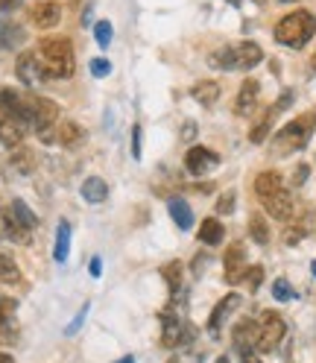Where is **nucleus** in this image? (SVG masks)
<instances>
[{"instance_id":"obj_1","label":"nucleus","mask_w":316,"mask_h":363,"mask_svg":"<svg viewBox=\"0 0 316 363\" xmlns=\"http://www.w3.org/2000/svg\"><path fill=\"white\" fill-rule=\"evenodd\" d=\"M33 53H35V62L41 67L44 79H67L77 71L74 44L67 38H44Z\"/></svg>"},{"instance_id":"obj_2","label":"nucleus","mask_w":316,"mask_h":363,"mask_svg":"<svg viewBox=\"0 0 316 363\" xmlns=\"http://www.w3.org/2000/svg\"><path fill=\"white\" fill-rule=\"evenodd\" d=\"M316 33V18L310 12H290L276 24V41H281L284 48L299 50L313 38Z\"/></svg>"},{"instance_id":"obj_3","label":"nucleus","mask_w":316,"mask_h":363,"mask_svg":"<svg viewBox=\"0 0 316 363\" xmlns=\"http://www.w3.org/2000/svg\"><path fill=\"white\" fill-rule=\"evenodd\" d=\"M264 50L255 41H240L232 44V48H222L211 56V65L220 67V71H252L255 65H261Z\"/></svg>"},{"instance_id":"obj_4","label":"nucleus","mask_w":316,"mask_h":363,"mask_svg":"<svg viewBox=\"0 0 316 363\" xmlns=\"http://www.w3.org/2000/svg\"><path fill=\"white\" fill-rule=\"evenodd\" d=\"M316 118L313 115H302L296 121H290L284 129L276 132L273 138V155H290V152H299L302 147H307L310 135H313Z\"/></svg>"},{"instance_id":"obj_5","label":"nucleus","mask_w":316,"mask_h":363,"mask_svg":"<svg viewBox=\"0 0 316 363\" xmlns=\"http://www.w3.org/2000/svg\"><path fill=\"white\" fill-rule=\"evenodd\" d=\"M287 325L276 311H264L261 320H258V352H276V346L284 340Z\"/></svg>"},{"instance_id":"obj_6","label":"nucleus","mask_w":316,"mask_h":363,"mask_svg":"<svg viewBox=\"0 0 316 363\" xmlns=\"http://www.w3.org/2000/svg\"><path fill=\"white\" fill-rule=\"evenodd\" d=\"M0 111H4L9 121H15L21 126H30V97H21L18 91L0 88Z\"/></svg>"},{"instance_id":"obj_7","label":"nucleus","mask_w":316,"mask_h":363,"mask_svg":"<svg viewBox=\"0 0 316 363\" xmlns=\"http://www.w3.org/2000/svg\"><path fill=\"white\" fill-rule=\"evenodd\" d=\"M59 118V106L47 97H30V126L41 132H47Z\"/></svg>"},{"instance_id":"obj_8","label":"nucleus","mask_w":316,"mask_h":363,"mask_svg":"<svg viewBox=\"0 0 316 363\" xmlns=\"http://www.w3.org/2000/svg\"><path fill=\"white\" fill-rule=\"evenodd\" d=\"M185 337H191V331H188V325L182 323V316H176L170 308L162 311V343H164L167 349H176V346L188 343Z\"/></svg>"},{"instance_id":"obj_9","label":"nucleus","mask_w":316,"mask_h":363,"mask_svg":"<svg viewBox=\"0 0 316 363\" xmlns=\"http://www.w3.org/2000/svg\"><path fill=\"white\" fill-rule=\"evenodd\" d=\"M217 164H220V155L214 150H208V147H191L188 155H185V167H188L191 176H205Z\"/></svg>"},{"instance_id":"obj_10","label":"nucleus","mask_w":316,"mask_h":363,"mask_svg":"<svg viewBox=\"0 0 316 363\" xmlns=\"http://www.w3.org/2000/svg\"><path fill=\"white\" fill-rule=\"evenodd\" d=\"M246 269H249V264H246V246L243 243H232L229 252H225V281L229 284H240Z\"/></svg>"},{"instance_id":"obj_11","label":"nucleus","mask_w":316,"mask_h":363,"mask_svg":"<svg viewBox=\"0 0 316 363\" xmlns=\"http://www.w3.org/2000/svg\"><path fill=\"white\" fill-rule=\"evenodd\" d=\"M261 202H264V208H266L269 217H276V220H281V223L293 220V196H290L284 188L276 191V194H269V196H264Z\"/></svg>"},{"instance_id":"obj_12","label":"nucleus","mask_w":316,"mask_h":363,"mask_svg":"<svg viewBox=\"0 0 316 363\" xmlns=\"http://www.w3.org/2000/svg\"><path fill=\"white\" fill-rule=\"evenodd\" d=\"M258 94H261V85L255 79H246L243 88H240V94H237V103H235V111L240 118H249L252 111L258 108Z\"/></svg>"},{"instance_id":"obj_13","label":"nucleus","mask_w":316,"mask_h":363,"mask_svg":"<svg viewBox=\"0 0 316 363\" xmlns=\"http://www.w3.org/2000/svg\"><path fill=\"white\" fill-rule=\"evenodd\" d=\"M15 74H18V79L24 82V85H38V82H44L41 67H38V62H35V53H21V56H18V65H15Z\"/></svg>"},{"instance_id":"obj_14","label":"nucleus","mask_w":316,"mask_h":363,"mask_svg":"<svg viewBox=\"0 0 316 363\" xmlns=\"http://www.w3.org/2000/svg\"><path fill=\"white\" fill-rule=\"evenodd\" d=\"M237 305H240V296H237V293H229V296H222V299L217 302V308L211 311V320H208V331H211L214 337L220 334V325L229 320V313H232Z\"/></svg>"},{"instance_id":"obj_15","label":"nucleus","mask_w":316,"mask_h":363,"mask_svg":"<svg viewBox=\"0 0 316 363\" xmlns=\"http://www.w3.org/2000/svg\"><path fill=\"white\" fill-rule=\"evenodd\" d=\"M59 21H62V6L53 4V0H47V4H38V6L33 9V24L41 27V30L56 27Z\"/></svg>"},{"instance_id":"obj_16","label":"nucleus","mask_w":316,"mask_h":363,"mask_svg":"<svg viewBox=\"0 0 316 363\" xmlns=\"http://www.w3.org/2000/svg\"><path fill=\"white\" fill-rule=\"evenodd\" d=\"M0 225H4V238L15 240V243H30V229H24V225L15 220L12 208H4V211H0Z\"/></svg>"},{"instance_id":"obj_17","label":"nucleus","mask_w":316,"mask_h":363,"mask_svg":"<svg viewBox=\"0 0 316 363\" xmlns=\"http://www.w3.org/2000/svg\"><path fill=\"white\" fill-rule=\"evenodd\" d=\"M9 162H12V167H15L21 176H33L35 167H38V155H35V150H30V147H15Z\"/></svg>"},{"instance_id":"obj_18","label":"nucleus","mask_w":316,"mask_h":363,"mask_svg":"<svg viewBox=\"0 0 316 363\" xmlns=\"http://www.w3.org/2000/svg\"><path fill=\"white\" fill-rule=\"evenodd\" d=\"M108 196V185L100 179V176H88L82 182V199L85 202H91V206H100V202H106Z\"/></svg>"},{"instance_id":"obj_19","label":"nucleus","mask_w":316,"mask_h":363,"mask_svg":"<svg viewBox=\"0 0 316 363\" xmlns=\"http://www.w3.org/2000/svg\"><path fill=\"white\" fill-rule=\"evenodd\" d=\"M56 141H59L62 147H79V144L85 141V129H82L79 123H74V121H64V123H59Z\"/></svg>"},{"instance_id":"obj_20","label":"nucleus","mask_w":316,"mask_h":363,"mask_svg":"<svg viewBox=\"0 0 316 363\" xmlns=\"http://www.w3.org/2000/svg\"><path fill=\"white\" fill-rule=\"evenodd\" d=\"M313 223H316V217H313V211L307 208V211H305V214H302L296 223H293V229L287 232V238H284V240H287L290 246H293V243H299L302 238H307V235L313 232Z\"/></svg>"},{"instance_id":"obj_21","label":"nucleus","mask_w":316,"mask_h":363,"mask_svg":"<svg viewBox=\"0 0 316 363\" xmlns=\"http://www.w3.org/2000/svg\"><path fill=\"white\" fill-rule=\"evenodd\" d=\"M170 217H173V223L179 225V229H191V225H193V211H191V206H188V202L185 199H170Z\"/></svg>"},{"instance_id":"obj_22","label":"nucleus","mask_w":316,"mask_h":363,"mask_svg":"<svg viewBox=\"0 0 316 363\" xmlns=\"http://www.w3.org/2000/svg\"><path fill=\"white\" fill-rule=\"evenodd\" d=\"M191 97L199 103V106H214L217 103V97H220V85L217 82H196L193 88H191Z\"/></svg>"},{"instance_id":"obj_23","label":"nucleus","mask_w":316,"mask_h":363,"mask_svg":"<svg viewBox=\"0 0 316 363\" xmlns=\"http://www.w3.org/2000/svg\"><path fill=\"white\" fill-rule=\"evenodd\" d=\"M222 235H225L222 223H220V220H214V217H208L205 223L199 225V240L205 243V246H217V243L222 240Z\"/></svg>"},{"instance_id":"obj_24","label":"nucleus","mask_w":316,"mask_h":363,"mask_svg":"<svg viewBox=\"0 0 316 363\" xmlns=\"http://www.w3.org/2000/svg\"><path fill=\"white\" fill-rule=\"evenodd\" d=\"M67 249H71V223H59V229H56V246H53V258L59 264H64L67 258Z\"/></svg>"},{"instance_id":"obj_25","label":"nucleus","mask_w":316,"mask_h":363,"mask_svg":"<svg viewBox=\"0 0 316 363\" xmlns=\"http://www.w3.org/2000/svg\"><path fill=\"white\" fill-rule=\"evenodd\" d=\"M284 185H281V176L278 173H273V170H266V173H261L258 179H255V194L264 199V196H269V194H276V191H281Z\"/></svg>"},{"instance_id":"obj_26","label":"nucleus","mask_w":316,"mask_h":363,"mask_svg":"<svg viewBox=\"0 0 316 363\" xmlns=\"http://www.w3.org/2000/svg\"><path fill=\"white\" fill-rule=\"evenodd\" d=\"M276 115H278V108L273 106V108H269L266 115L261 118V123H255V129L249 132V141H252V144H264V141H266V135H269V129H273Z\"/></svg>"},{"instance_id":"obj_27","label":"nucleus","mask_w":316,"mask_h":363,"mask_svg":"<svg viewBox=\"0 0 316 363\" xmlns=\"http://www.w3.org/2000/svg\"><path fill=\"white\" fill-rule=\"evenodd\" d=\"M21 281V269L12 261V255L0 252V284H18Z\"/></svg>"},{"instance_id":"obj_28","label":"nucleus","mask_w":316,"mask_h":363,"mask_svg":"<svg viewBox=\"0 0 316 363\" xmlns=\"http://www.w3.org/2000/svg\"><path fill=\"white\" fill-rule=\"evenodd\" d=\"M9 208H12L15 220H18L21 225H24V229H30V232H33V229H35V225H38V217H35V214H33V211L27 208V202H24V199H15V202H12V206H9Z\"/></svg>"},{"instance_id":"obj_29","label":"nucleus","mask_w":316,"mask_h":363,"mask_svg":"<svg viewBox=\"0 0 316 363\" xmlns=\"http://www.w3.org/2000/svg\"><path fill=\"white\" fill-rule=\"evenodd\" d=\"M24 41V30H21L18 24H9V21H4L0 24V48H15V44Z\"/></svg>"},{"instance_id":"obj_30","label":"nucleus","mask_w":316,"mask_h":363,"mask_svg":"<svg viewBox=\"0 0 316 363\" xmlns=\"http://www.w3.org/2000/svg\"><path fill=\"white\" fill-rule=\"evenodd\" d=\"M21 138H24V126L21 123H15V121L0 123V141H4L6 147H18Z\"/></svg>"},{"instance_id":"obj_31","label":"nucleus","mask_w":316,"mask_h":363,"mask_svg":"<svg viewBox=\"0 0 316 363\" xmlns=\"http://www.w3.org/2000/svg\"><path fill=\"white\" fill-rule=\"evenodd\" d=\"M249 235H252V240L261 243V246L269 243V225L264 223L261 214H252V220H249Z\"/></svg>"},{"instance_id":"obj_32","label":"nucleus","mask_w":316,"mask_h":363,"mask_svg":"<svg viewBox=\"0 0 316 363\" xmlns=\"http://www.w3.org/2000/svg\"><path fill=\"white\" fill-rule=\"evenodd\" d=\"M164 279H167L170 290H173V293H179V287H182V264H179V261L167 264V267H164Z\"/></svg>"},{"instance_id":"obj_33","label":"nucleus","mask_w":316,"mask_h":363,"mask_svg":"<svg viewBox=\"0 0 316 363\" xmlns=\"http://www.w3.org/2000/svg\"><path fill=\"white\" fill-rule=\"evenodd\" d=\"M261 281H264V267H249L246 269V276H243V284L249 287L252 293L261 287Z\"/></svg>"},{"instance_id":"obj_34","label":"nucleus","mask_w":316,"mask_h":363,"mask_svg":"<svg viewBox=\"0 0 316 363\" xmlns=\"http://www.w3.org/2000/svg\"><path fill=\"white\" fill-rule=\"evenodd\" d=\"M273 296L278 299V302H290L296 293H293V287H290V281H284V279H276V284H273Z\"/></svg>"},{"instance_id":"obj_35","label":"nucleus","mask_w":316,"mask_h":363,"mask_svg":"<svg viewBox=\"0 0 316 363\" xmlns=\"http://www.w3.org/2000/svg\"><path fill=\"white\" fill-rule=\"evenodd\" d=\"M94 38L100 48H108V41H111V24L108 21H97V27H94Z\"/></svg>"},{"instance_id":"obj_36","label":"nucleus","mask_w":316,"mask_h":363,"mask_svg":"<svg viewBox=\"0 0 316 363\" xmlns=\"http://www.w3.org/2000/svg\"><path fill=\"white\" fill-rule=\"evenodd\" d=\"M15 313V299H6V296H0V328H4L9 323V316Z\"/></svg>"},{"instance_id":"obj_37","label":"nucleus","mask_w":316,"mask_h":363,"mask_svg":"<svg viewBox=\"0 0 316 363\" xmlns=\"http://www.w3.org/2000/svg\"><path fill=\"white\" fill-rule=\"evenodd\" d=\"M91 74H94V77H108V74H111V62L103 59V56L91 59Z\"/></svg>"},{"instance_id":"obj_38","label":"nucleus","mask_w":316,"mask_h":363,"mask_svg":"<svg viewBox=\"0 0 316 363\" xmlns=\"http://www.w3.org/2000/svg\"><path fill=\"white\" fill-rule=\"evenodd\" d=\"M232 211H235V194L229 191L217 199V214H232Z\"/></svg>"},{"instance_id":"obj_39","label":"nucleus","mask_w":316,"mask_h":363,"mask_svg":"<svg viewBox=\"0 0 316 363\" xmlns=\"http://www.w3.org/2000/svg\"><path fill=\"white\" fill-rule=\"evenodd\" d=\"M132 155H135V162L141 158V126L132 129Z\"/></svg>"},{"instance_id":"obj_40","label":"nucleus","mask_w":316,"mask_h":363,"mask_svg":"<svg viewBox=\"0 0 316 363\" xmlns=\"http://www.w3.org/2000/svg\"><path fill=\"white\" fill-rule=\"evenodd\" d=\"M237 352H240L243 363H261V357H258V349H252V346H243V349H237Z\"/></svg>"},{"instance_id":"obj_41","label":"nucleus","mask_w":316,"mask_h":363,"mask_svg":"<svg viewBox=\"0 0 316 363\" xmlns=\"http://www.w3.org/2000/svg\"><path fill=\"white\" fill-rule=\"evenodd\" d=\"M307 173H310V167H307V164H299L296 170H293V182H296V185H305Z\"/></svg>"},{"instance_id":"obj_42","label":"nucleus","mask_w":316,"mask_h":363,"mask_svg":"<svg viewBox=\"0 0 316 363\" xmlns=\"http://www.w3.org/2000/svg\"><path fill=\"white\" fill-rule=\"evenodd\" d=\"M85 313H88V305H82V311L77 313V320L71 323V325H67V334H77V328L82 325V320H85Z\"/></svg>"},{"instance_id":"obj_43","label":"nucleus","mask_w":316,"mask_h":363,"mask_svg":"<svg viewBox=\"0 0 316 363\" xmlns=\"http://www.w3.org/2000/svg\"><path fill=\"white\" fill-rule=\"evenodd\" d=\"M18 6V0H0V12H9Z\"/></svg>"},{"instance_id":"obj_44","label":"nucleus","mask_w":316,"mask_h":363,"mask_svg":"<svg viewBox=\"0 0 316 363\" xmlns=\"http://www.w3.org/2000/svg\"><path fill=\"white\" fill-rule=\"evenodd\" d=\"M100 267H103V261H100V258H94V261H91V276H94V279H97V276H100V272H103Z\"/></svg>"},{"instance_id":"obj_45","label":"nucleus","mask_w":316,"mask_h":363,"mask_svg":"<svg viewBox=\"0 0 316 363\" xmlns=\"http://www.w3.org/2000/svg\"><path fill=\"white\" fill-rule=\"evenodd\" d=\"M196 135V123H185V138H193Z\"/></svg>"},{"instance_id":"obj_46","label":"nucleus","mask_w":316,"mask_h":363,"mask_svg":"<svg viewBox=\"0 0 316 363\" xmlns=\"http://www.w3.org/2000/svg\"><path fill=\"white\" fill-rule=\"evenodd\" d=\"M0 363H15V360H12L9 354H4V352H0Z\"/></svg>"},{"instance_id":"obj_47","label":"nucleus","mask_w":316,"mask_h":363,"mask_svg":"<svg viewBox=\"0 0 316 363\" xmlns=\"http://www.w3.org/2000/svg\"><path fill=\"white\" fill-rule=\"evenodd\" d=\"M118 363H135V360H132V357H123V360H118Z\"/></svg>"},{"instance_id":"obj_48","label":"nucleus","mask_w":316,"mask_h":363,"mask_svg":"<svg viewBox=\"0 0 316 363\" xmlns=\"http://www.w3.org/2000/svg\"><path fill=\"white\" fill-rule=\"evenodd\" d=\"M217 363H229V357H217Z\"/></svg>"},{"instance_id":"obj_49","label":"nucleus","mask_w":316,"mask_h":363,"mask_svg":"<svg viewBox=\"0 0 316 363\" xmlns=\"http://www.w3.org/2000/svg\"><path fill=\"white\" fill-rule=\"evenodd\" d=\"M229 4H232V6H240V0H229Z\"/></svg>"},{"instance_id":"obj_50","label":"nucleus","mask_w":316,"mask_h":363,"mask_svg":"<svg viewBox=\"0 0 316 363\" xmlns=\"http://www.w3.org/2000/svg\"><path fill=\"white\" fill-rule=\"evenodd\" d=\"M310 269H313V276H316V261H313V264H310Z\"/></svg>"},{"instance_id":"obj_51","label":"nucleus","mask_w":316,"mask_h":363,"mask_svg":"<svg viewBox=\"0 0 316 363\" xmlns=\"http://www.w3.org/2000/svg\"><path fill=\"white\" fill-rule=\"evenodd\" d=\"M281 4H296V0H281Z\"/></svg>"},{"instance_id":"obj_52","label":"nucleus","mask_w":316,"mask_h":363,"mask_svg":"<svg viewBox=\"0 0 316 363\" xmlns=\"http://www.w3.org/2000/svg\"><path fill=\"white\" fill-rule=\"evenodd\" d=\"M0 238H4V225H0Z\"/></svg>"},{"instance_id":"obj_53","label":"nucleus","mask_w":316,"mask_h":363,"mask_svg":"<svg viewBox=\"0 0 316 363\" xmlns=\"http://www.w3.org/2000/svg\"><path fill=\"white\" fill-rule=\"evenodd\" d=\"M255 4H264V0H255Z\"/></svg>"},{"instance_id":"obj_54","label":"nucleus","mask_w":316,"mask_h":363,"mask_svg":"<svg viewBox=\"0 0 316 363\" xmlns=\"http://www.w3.org/2000/svg\"><path fill=\"white\" fill-rule=\"evenodd\" d=\"M313 65H316V56H313Z\"/></svg>"}]
</instances>
